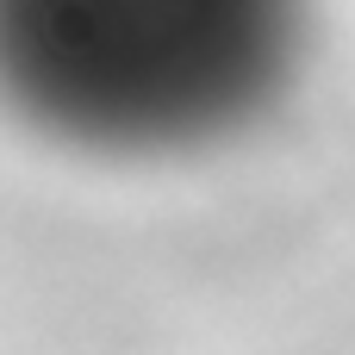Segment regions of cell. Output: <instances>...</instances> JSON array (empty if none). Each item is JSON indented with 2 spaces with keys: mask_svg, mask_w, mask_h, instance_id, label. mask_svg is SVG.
I'll return each instance as SVG.
<instances>
[{
  "mask_svg": "<svg viewBox=\"0 0 355 355\" xmlns=\"http://www.w3.org/2000/svg\"><path fill=\"white\" fill-rule=\"evenodd\" d=\"M293 44L300 0H0V100L81 150H193L275 100Z\"/></svg>",
  "mask_w": 355,
  "mask_h": 355,
  "instance_id": "1",
  "label": "cell"
}]
</instances>
